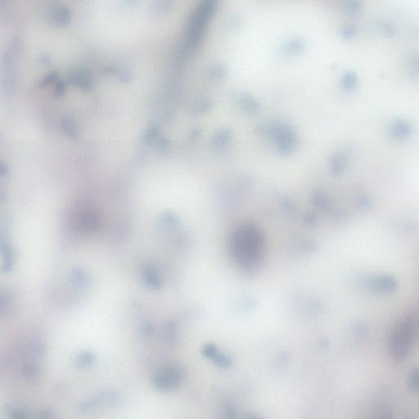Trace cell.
I'll list each match as a JSON object with an SVG mask.
<instances>
[{"mask_svg": "<svg viewBox=\"0 0 419 419\" xmlns=\"http://www.w3.org/2000/svg\"><path fill=\"white\" fill-rule=\"evenodd\" d=\"M233 255L245 265L255 264L264 248L261 232L252 225H244L235 232L232 241Z\"/></svg>", "mask_w": 419, "mask_h": 419, "instance_id": "obj_1", "label": "cell"}, {"mask_svg": "<svg viewBox=\"0 0 419 419\" xmlns=\"http://www.w3.org/2000/svg\"><path fill=\"white\" fill-rule=\"evenodd\" d=\"M184 371L178 366L165 367L153 374L152 383L160 392H171L178 388L184 378Z\"/></svg>", "mask_w": 419, "mask_h": 419, "instance_id": "obj_2", "label": "cell"}, {"mask_svg": "<svg viewBox=\"0 0 419 419\" xmlns=\"http://www.w3.org/2000/svg\"><path fill=\"white\" fill-rule=\"evenodd\" d=\"M410 329L407 325H401L392 337L391 353L394 360H403L408 353L410 346Z\"/></svg>", "mask_w": 419, "mask_h": 419, "instance_id": "obj_3", "label": "cell"}, {"mask_svg": "<svg viewBox=\"0 0 419 419\" xmlns=\"http://www.w3.org/2000/svg\"><path fill=\"white\" fill-rule=\"evenodd\" d=\"M119 400H120V397L116 393H112V392L101 393L84 401V404L80 406V411L88 412L102 406L114 405L116 402H118Z\"/></svg>", "mask_w": 419, "mask_h": 419, "instance_id": "obj_4", "label": "cell"}, {"mask_svg": "<svg viewBox=\"0 0 419 419\" xmlns=\"http://www.w3.org/2000/svg\"><path fill=\"white\" fill-rule=\"evenodd\" d=\"M75 365L84 369L93 366L96 362V356L90 351H82L75 358Z\"/></svg>", "mask_w": 419, "mask_h": 419, "instance_id": "obj_5", "label": "cell"}, {"mask_svg": "<svg viewBox=\"0 0 419 419\" xmlns=\"http://www.w3.org/2000/svg\"><path fill=\"white\" fill-rule=\"evenodd\" d=\"M39 369L36 365L33 364H26L23 367L22 374L25 378L29 379H34L39 375Z\"/></svg>", "mask_w": 419, "mask_h": 419, "instance_id": "obj_6", "label": "cell"}, {"mask_svg": "<svg viewBox=\"0 0 419 419\" xmlns=\"http://www.w3.org/2000/svg\"><path fill=\"white\" fill-rule=\"evenodd\" d=\"M8 416L10 419H30L25 410L15 406L8 410Z\"/></svg>", "mask_w": 419, "mask_h": 419, "instance_id": "obj_7", "label": "cell"}, {"mask_svg": "<svg viewBox=\"0 0 419 419\" xmlns=\"http://www.w3.org/2000/svg\"><path fill=\"white\" fill-rule=\"evenodd\" d=\"M410 383L414 389L419 391V369H415L413 373L410 378Z\"/></svg>", "mask_w": 419, "mask_h": 419, "instance_id": "obj_8", "label": "cell"}]
</instances>
